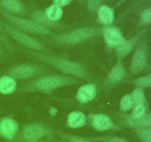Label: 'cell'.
<instances>
[{"instance_id":"cell-1","label":"cell","mask_w":151,"mask_h":142,"mask_svg":"<svg viewBox=\"0 0 151 142\" xmlns=\"http://www.w3.org/2000/svg\"><path fill=\"white\" fill-rule=\"evenodd\" d=\"M27 53L31 57L60 71L65 75L76 78L90 79V75L86 67L79 62L57 55L41 51L28 50Z\"/></svg>"},{"instance_id":"cell-2","label":"cell","mask_w":151,"mask_h":142,"mask_svg":"<svg viewBox=\"0 0 151 142\" xmlns=\"http://www.w3.org/2000/svg\"><path fill=\"white\" fill-rule=\"evenodd\" d=\"M78 82L79 80L78 78L66 75H44L27 83L22 87V91L49 93L61 87L76 84Z\"/></svg>"},{"instance_id":"cell-3","label":"cell","mask_w":151,"mask_h":142,"mask_svg":"<svg viewBox=\"0 0 151 142\" xmlns=\"http://www.w3.org/2000/svg\"><path fill=\"white\" fill-rule=\"evenodd\" d=\"M97 34L98 30L97 28L84 27L54 36L52 38V41L56 44L61 45H75L94 38Z\"/></svg>"},{"instance_id":"cell-4","label":"cell","mask_w":151,"mask_h":142,"mask_svg":"<svg viewBox=\"0 0 151 142\" xmlns=\"http://www.w3.org/2000/svg\"><path fill=\"white\" fill-rule=\"evenodd\" d=\"M1 27H2V29H4V30L13 39H14L15 41H17L22 45L30 49L31 50L41 51L44 48L42 43L40 42L36 38L28 35L24 31L6 23H3V25H1Z\"/></svg>"},{"instance_id":"cell-5","label":"cell","mask_w":151,"mask_h":142,"mask_svg":"<svg viewBox=\"0 0 151 142\" xmlns=\"http://www.w3.org/2000/svg\"><path fill=\"white\" fill-rule=\"evenodd\" d=\"M3 15L5 16L6 19L10 23L14 25L15 28H18L24 32L30 33L35 34V35L41 36H48L51 34V31L50 30L43 28L32 20L18 17V16L10 13H7V12L3 13Z\"/></svg>"},{"instance_id":"cell-6","label":"cell","mask_w":151,"mask_h":142,"mask_svg":"<svg viewBox=\"0 0 151 142\" xmlns=\"http://www.w3.org/2000/svg\"><path fill=\"white\" fill-rule=\"evenodd\" d=\"M44 68L39 64L27 63L17 64L8 71V75L15 79H27L44 72Z\"/></svg>"},{"instance_id":"cell-7","label":"cell","mask_w":151,"mask_h":142,"mask_svg":"<svg viewBox=\"0 0 151 142\" xmlns=\"http://www.w3.org/2000/svg\"><path fill=\"white\" fill-rule=\"evenodd\" d=\"M103 38L109 47L116 48L125 40L122 31L116 26H106L102 29Z\"/></svg>"},{"instance_id":"cell-8","label":"cell","mask_w":151,"mask_h":142,"mask_svg":"<svg viewBox=\"0 0 151 142\" xmlns=\"http://www.w3.org/2000/svg\"><path fill=\"white\" fill-rule=\"evenodd\" d=\"M50 134V130L41 124H32L27 126L23 131V136L28 141H38Z\"/></svg>"},{"instance_id":"cell-9","label":"cell","mask_w":151,"mask_h":142,"mask_svg":"<svg viewBox=\"0 0 151 142\" xmlns=\"http://www.w3.org/2000/svg\"><path fill=\"white\" fill-rule=\"evenodd\" d=\"M147 64V53L142 46L138 47L133 54L131 63V72L133 75L139 73Z\"/></svg>"},{"instance_id":"cell-10","label":"cell","mask_w":151,"mask_h":142,"mask_svg":"<svg viewBox=\"0 0 151 142\" xmlns=\"http://www.w3.org/2000/svg\"><path fill=\"white\" fill-rule=\"evenodd\" d=\"M19 130V124L14 119L4 117L0 121V135L5 139L11 140Z\"/></svg>"},{"instance_id":"cell-11","label":"cell","mask_w":151,"mask_h":142,"mask_svg":"<svg viewBox=\"0 0 151 142\" xmlns=\"http://www.w3.org/2000/svg\"><path fill=\"white\" fill-rule=\"evenodd\" d=\"M91 124L94 130L99 132L111 130L114 127L111 118L106 114H94L90 116Z\"/></svg>"},{"instance_id":"cell-12","label":"cell","mask_w":151,"mask_h":142,"mask_svg":"<svg viewBox=\"0 0 151 142\" xmlns=\"http://www.w3.org/2000/svg\"><path fill=\"white\" fill-rule=\"evenodd\" d=\"M125 76H126V70L125 66L121 60H118L109 72L106 79L109 84L115 85L123 81Z\"/></svg>"},{"instance_id":"cell-13","label":"cell","mask_w":151,"mask_h":142,"mask_svg":"<svg viewBox=\"0 0 151 142\" xmlns=\"http://www.w3.org/2000/svg\"><path fill=\"white\" fill-rule=\"evenodd\" d=\"M97 87L93 84H86L78 89L76 94V99L81 104L91 102L97 96Z\"/></svg>"},{"instance_id":"cell-14","label":"cell","mask_w":151,"mask_h":142,"mask_svg":"<svg viewBox=\"0 0 151 142\" xmlns=\"http://www.w3.org/2000/svg\"><path fill=\"white\" fill-rule=\"evenodd\" d=\"M139 39V35H136L135 36L129 38V39H125L121 45L116 48V56L118 60H121L123 58L126 57L130 53L134 48V46L137 44V41Z\"/></svg>"},{"instance_id":"cell-15","label":"cell","mask_w":151,"mask_h":142,"mask_svg":"<svg viewBox=\"0 0 151 142\" xmlns=\"http://www.w3.org/2000/svg\"><path fill=\"white\" fill-rule=\"evenodd\" d=\"M97 16L99 21L102 25L105 26H110L114 20V10L107 4L102 5L99 7Z\"/></svg>"},{"instance_id":"cell-16","label":"cell","mask_w":151,"mask_h":142,"mask_svg":"<svg viewBox=\"0 0 151 142\" xmlns=\"http://www.w3.org/2000/svg\"><path fill=\"white\" fill-rule=\"evenodd\" d=\"M66 123L68 127L71 128H81L85 126L86 123V116L81 111H72L68 115Z\"/></svg>"},{"instance_id":"cell-17","label":"cell","mask_w":151,"mask_h":142,"mask_svg":"<svg viewBox=\"0 0 151 142\" xmlns=\"http://www.w3.org/2000/svg\"><path fill=\"white\" fill-rule=\"evenodd\" d=\"M32 19L35 23L38 24L41 27L47 29H54V28H58L60 27L58 22H53L51 19L48 18V16L46 15L45 12L41 11V10H38L35 11L32 14Z\"/></svg>"},{"instance_id":"cell-18","label":"cell","mask_w":151,"mask_h":142,"mask_svg":"<svg viewBox=\"0 0 151 142\" xmlns=\"http://www.w3.org/2000/svg\"><path fill=\"white\" fill-rule=\"evenodd\" d=\"M1 4L6 10L18 15L24 14L26 8L21 0H1Z\"/></svg>"},{"instance_id":"cell-19","label":"cell","mask_w":151,"mask_h":142,"mask_svg":"<svg viewBox=\"0 0 151 142\" xmlns=\"http://www.w3.org/2000/svg\"><path fill=\"white\" fill-rule=\"evenodd\" d=\"M16 81L15 78L10 75H3L0 77V93L3 95H10L16 90Z\"/></svg>"},{"instance_id":"cell-20","label":"cell","mask_w":151,"mask_h":142,"mask_svg":"<svg viewBox=\"0 0 151 142\" xmlns=\"http://www.w3.org/2000/svg\"><path fill=\"white\" fill-rule=\"evenodd\" d=\"M125 120L131 127L135 128L151 127V114L145 113L144 115L138 118H132L130 116H127Z\"/></svg>"},{"instance_id":"cell-21","label":"cell","mask_w":151,"mask_h":142,"mask_svg":"<svg viewBox=\"0 0 151 142\" xmlns=\"http://www.w3.org/2000/svg\"><path fill=\"white\" fill-rule=\"evenodd\" d=\"M46 15L48 16L50 19H51L53 22H58L63 16V10L62 7L56 5V4H52L51 5L48 6L44 10Z\"/></svg>"},{"instance_id":"cell-22","label":"cell","mask_w":151,"mask_h":142,"mask_svg":"<svg viewBox=\"0 0 151 142\" xmlns=\"http://www.w3.org/2000/svg\"><path fill=\"white\" fill-rule=\"evenodd\" d=\"M134 102L131 98V94H125L123 97L121 99L119 106L120 109L122 112H127L133 109L134 106Z\"/></svg>"},{"instance_id":"cell-23","label":"cell","mask_w":151,"mask_h":142,"mask_svg":"<svg viewBox=\"0 0 151 142\" xmlns=\"http://www.w3.org/2000/svg\"><path fill=\"white\" fill-rule=\"evenodd\" d=\"M131 96L134 102V104H145V96L143 90L139 87L134 89L131 93Z\"/></svg>"},{"instance_id":"cell-24","label":"cell","mask_w":151,"mask_h":142,"mask_svg":"<svg viewBox=\"0 0 151 142\" xmlns=\"http://www.w3.org/2000/svg\"><path fill=\"white\" fill-rule=\"evenodd\" d=\"M131 82L142 89L145 87H151V73L135 78L132 80Z\"/></svg>"},{"instance_id":"cell-25","label":"cell","mask_w":151,"mask_h":142,"mask_svg":"<svg viewBox=\"0 0 151 142\" xmlns=\"http://www.w3.org/2000/svg\"><path fill=\"white\" fill-rule=\"evenodd\" d=\"M146 113V107L145 104H136L132 109L131 115H129L132 118H138L144 115Z\"/></svg>"},{"instance_id":"cell-26","label":"cell","mask_w":151,"mask_h":142,"mask_svg":"<svg viewBox=\"0 0 151 142\" xmlns=\"http://www.w3.org/2000/svg\"><path fill=\"white\" fill-rule=\"evenodd\" d=\"M138 134L143 142H151V129H142L139 130Z\"/></svg>"},{"instance_id":"cell-27","label":"cell","mask_w":151,"mask_h":142,"mask_svg":"<svg viewBox=\"0 0 151 142\" xmlns=\"http://www.w3.org/2000/svg\"><path fill=\"white\" fill-rule=\"evenodd\" d=\"M141 22L145 25L151 23V7L143 10L141 14Z\"/></svg>"},{"instance_id":"cell-28","label":"cell","mask_w":151,"mask_h":142,"mask_svg":"<svg viewBox=\"0 0 151 142\" xmlns=\"http://www.w3.org/2000/svg\"><path fill=\"white\" fill-rule=\"evenodd\" d=\"M102 0H87V7L90 11H94L99 8Z\"/></svg>"},{"instance_id":"cell-29","label":"cell","mask_w":151,"mask_h":142,"mask_svg":"<svg viewBox=\"0 0 151 142\" xmlns=\"http://www.w3.org/2000/svg\"><path fill=\"white\" fill-rule=\"evenodd\" d=\"M72 1L73 0H53V2L56 5L59 6L60 7H63L69 5V4H71Z\"/></svg>"},{"instance_id":"cell-30","label":"cell","mask_w":151,"mask_h":142,"mask_svg":"<svg viewBox=\"0 0 151 142\" xmlns=\"http://www.w3.org/2000/svg\"><path fill=\"white\" fill-rule=\"evenodd\" d=\"M106 142H129L126 139L119 137H110L106 139Z\"/></svg>"},{"instance_id":"cell-31","label":"cell","mask_w":151,"mask_h":142,"mask_svg":"<svg viewBox=\"0 0 151 142\" xmlns=\"http://www.w3.org/2000/svg\"><path fill=\"white\" fill-rule=\"evenodd\" d=\"M4 56V53H3L2 50L0 48V57H1V56Z\"/></svg>"},{"instance_id":"cell-32","label":"cell","mask_w":151,"mask_h":142,"mask_svg":"<svg viewBox=\"0 0 151 142\" xmlns=\"http://www.w3.org/2000/svg\"><path fill=\"white\" fill-rule=\"evenodd\" d=\"M0 39H1V40H4V38H3V36L1 35V34H0Z\"/></svg>"},{"instance_id":"cell-33","label":"cell","mask_w":151,"mask_h":142,"mask_svg":"<svg viewBox=\"0 0 151 142\" xmlns=\"http://www.w3.org/2000/svg\"><path fill=\"white\" fill-rule=\"evenodd\" d=\"M22 142H38V141H22Z\"/></svg>"},{"instance_id":"cell-34","label":"cell","mask_w":151,"mask_h":142,"mask_svg":"<svg viewBox=\"0 0 151 142\" xmlns=\"http://www.w3.org/2000/svg\"><path fill=\"white\" fill-rule=\"evenodd\" d=\"M0 29L2 30V27H1V23H0Z\"/></svg>"}]
</instances>
